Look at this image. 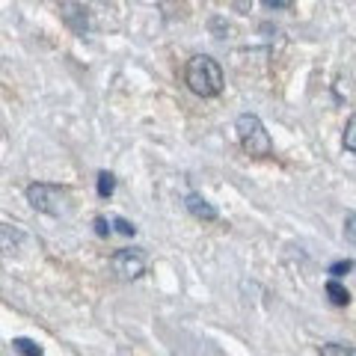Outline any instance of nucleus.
Returning <instances> with one entry per match:
<instances>
[{
  "label": "nucleus",
  "instance_id": "423d86ee",
  "mask_svg": "<svg viewBox=\"0 0 356 356\" xmlns=\"http://www.w3.org/2000/svg\"><path fill=\"white\" fill-rule=\"evenodd\" d=\"M27 235L21 232L18 226H6V222H0V255H13L24 247Z\"/></svg>",
  "mask_w": 356,
  "mask_h": 356
},
{
  "label": "nucleus",
  "instance_id": "f03ea898",
  "mask_svg": "<svg viewBox=\"0 0 356 356\" xmlns=\"http://www.w3.org/2000/svg\"><path fill=\"white\" fill-rule=\"evenodd\" d=\"M235 131H238L241 149L247 152L250 158H270L273 140H270V134H267L264 122L255 113H241L235 122Z\"/></svg>",
  "mask_w": 356,
  "mask_h": 356
},
{
  "label": "nucleus",
  "instance_id": "4468645a",
  "mask_svg": "<svg viewBox=\"0 0 356 356\" xmlns=\"http://www.w3.org/2000/svg\"><path fill=\"white\" fill-rule=\"evenodd\" d=\"M350 270H353V261H350V259L330 264V276H332V280H341V276H348Z\"/></svg>",
  "mask_w": 356,
  "mask_h": 356
},
{
  "label": "nucleus",
  "instance_id": "9b49d317",
  "mask_svg": "<svg viewBox=\"0 0 356 356\" xmlns=\"http://www.w3.org/2000/svg\"><path fill=\"white\" fill-rule=\"evenodd\" d=\"M13 348L18 353H27V356H39L42 353V344H36L33 339H13Z\"/></svg>",
  "mask_w": 356,
  "mask_h": 356
},
{
  "label": "nucleus",
  "instance_id": "f8f14e48",
  "mask_svg": "<svg viewBox=\"0 0 356 356\" xmlns=\"http://www.w3.org/2000/svg\"><path fill=\"white\" fill-rule=\"evenodd\" d=\"M110 226H116V232H119V235H125V238L137 235V226H134V222H128L125 217H110Z\"/></svg>",
  "mask_w": 356,
  "mask_h": 356
},
{
  "label": "nucleus",
  "instance_id": "6e6552de",
  "mask_svg": "<svg viewBox=\"0 0 356 356\" xmlns=\"http://www.w3.org/2000/svg\"><path fill=\"white\" fill-rule=\"evenodd\" d=\"M318 353H324V356H356V348H353V344L332 341V344H321Z\"/></svg>",
  "mask_w": 356,
  "mask_h": 356
},
{
  "label": "nucleus",
  "instance_id": "2eb2a0df",
  "mask_svg": "<svg viewBox=\"0 0 356 356\" xmlns=\"http://www.w3.org/2000/svg\"><path fill=\"white\" fill-rule=\"evenodd\" d=\"M92 226H95V235L98 238H110V235H113V229H110V217H95Z\"/></svg>",
  "mask_w": 356,
  "mask_h": 356
},
{
  "label": "nucleus",
  "instance_id": "9d476101",
  "mask_svg": "<svg viewBox=\"0 0 356 356\" xmlns=\"http://www.w3.org/2000/svg\"><path fill=\"white\" fill-rule=\"evenodd\" d=\"M341 146L344 152H350L356 154V113L348 119V125H344V137H341Z\"/></svg>",
  "mask_w": 356,
  "mask_h": 356
},
{
  "label": "nucleus",
  "instance_id": "1a4fd4ad",
  "mask_svg": "<svg viewBox=\"0 0 356 356\" xmlns=\"http://www.w3.org/2000/svg\"><path fill=\"white\" fill-rule=\"evenodd\" d=\"M113 191H116V175L113 172H98V196L102 199H110L113 196Z\"/></svg>",
  "mask_w": 356,
  "mask_h": 356
},
{
  "label": "nucleus",
  "instance_id": "7ed1b4c3",
  "mask_svg": "<svg viewBox=\"0 0 356 356\" xmlns=\"http://www.w3.org/2000/svg\"><path fill=\"white\" fill-rule=\"evenodd\" d=\"M27 202L42 211V214H51V217H60L69 211V191L60 184H48V181H36L27 187Z\"/></svg>",
  "mask_w": 356,
  "mask_h": 356
},
{
  "label": "nucleus",
  "instance_id": "dca6fc26",
  "mask_svg": "<svg viewBox=\"0 0 356 356\" xmlns=\"http://www.w3.org/2000/svg\"><path fill=\"white\" fill-rule=\"evenodd\" d=\"M261 3H264L267 9H285V6H288V0H261Z\"/></svg>",
  "mask_w": 356,
  "mask_h": 356
},
{
  "label": "nucleus",
  "instance_id": "0eeeda50",
  "mask_svg": "<svg viewBox=\"0 0 356 356\" xmlns=\"http://www.w3.org/2000/svg\"><path fill=\"white\" fill-rule=\"evenodd\" d=\"M324 291H327V297H330L332 306H348V303H350V291H348V288H344L339 280H330V282L324 285Z\"/></svg>",
  "mask_w": 356,
  "mask_h": 356
},
{
  "label": "nucleus",
  "instance_id": "f257e3e1",
  "mask_svg": "<svg viewBox=\"0 0 356 356\" xmlns=\"http://www.w3.org/2000/svg\"><path fill=\"white\" fill-rule=\"evenodd\" d=\"M184 83L199 98H217L222 92V86H226V77H222V69H220V63L214 57L196 54V57L187 60Z\"/></svg>",
  "mask_w": 356,
  "mask_h": 356
},
{
  "label": "nucleus",
  "instance_id": "ddd939ff",
  "mask_svg": "<svg viewBox=\"0 0 356 356\" xmlns=\"http://www.w3.org/2000/svg\"><path fill=\"white\" fill-rule=\"evenodd\" d=\"M344 241L356 247V211H348V214H344Z\"/></svg>",
  "mask_w": 356,
  "mask_h": 356
},
{
  "label": "nucleus",
  "instance_id": "39448f33",
  "mask_svg": "<svg viewBox=\"0 0 356 356\" xmlns=\"http://www.w3.org/2000/svg\"><path fill=\"white\" fill-rule=\"evenodd\" d=\"M184 208H187V214L196 217V220H202V222H217L220 220V211L211 205L205 196H199V193H187L184 196Z\"/></svg>",
  "mask_w": 356,
  "mask_h": 356
},
{
  "label": "nucleus",
  "instance_id": "20e7f679",
  "mask_svg": "<svg viewBox=\"0 0 356 356\" xmlns=\"http://www.w3.org/2000/svg\"><path fill=\"white\" fill-rule=\"evenodd\" d=\"M146 252L143 250H119L113 252V259H110V267H113V273L119 276V280H125V282H134V280H140L143 273H146Z\"/></svg>",
  "mask_w": 356,
  "mask_h": 356
}]
</instances>
